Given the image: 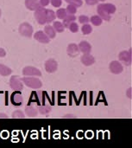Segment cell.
Listing matches in <instances>:
<instances>
[{
  "instance_id": "obj_1",
  "label": "cell",
  "mask_w": 132,
  "mask_h": 148,
  "mask_svg": "<svg viewBox=\"0 0 132 148\" xmlns=\"http://www.w3.org/2000/svg\"><path fill=\"white\" fill-rule=\"evenodd\" d=\"M116 6L112 3H99L97 7L98 15L102 18V20L110 21L112 15L116 12Z\"/></svg>"
},
{
  "instance_id": "obj_2",
  "label": "cell",
  "mask_w": 132,
  "mask_h": 148,
  "mask_svg": "<svg viewBox=\"0 0 132 148\" xmlns=\"http://www.w3.org/2000/svg\"><path fill=\"white\" fill-rule=\"evenodd\" d=\"M35 11V18L38 22L39 24L43 25L47 23V16H46V9L42 6L40 3L36 7V9L34 10Z\"/></svg>"
},
{
  "instance_id": "obj_3",
  "label": "cell",
  "mask_w": 132,
  "mask_h": 148,
  "mask_svg": "<svg viewBox=\"0 0 132 148\" xmlns=\"http://www.w3.org/2000/svg\"><path fill=\"white\" fill-rule=\"evenodd\" d=\"M21 81L23 82V83L27 87L33 88V89H38L42 87V81L36 77H22Z\"/></svg>"
},
{
  "instance_id": "obj_4",
  "label": "cell",
  "mask_w": 132,
  "mask_h": 148,
  "mask_svg": "<svg viewBox=\"0 0 132 148\" xmlns=\"http://www.w3.org/2000/svg\"><path fill=\"white\" fill-rule=\"evenodd\" d=\"M19 33L21 36L30 38L33 35V27L29 23H22L19 25L18 28Z\"/></svg>"
},
{
  "instance_id": "obj_5",
  "label": "cell",
  "mask_w": 132,
  "mask_h": 148,
  "mask_svg": "<svg viewBox=\"0 0 132 148\" xmlns=\"http://www.w3.org/2000/svg\"><path fill=\"white\" fill-rule=\"evenodd\" d=\"M10 87L11 89H13L14 91H22L23 89V84L22 83L21 79L18 78V76L13 75L10 77Z\"/></svg>"
},
{
  "instance_id": "obj_6",
  "label": "cell",
  "mask_w": 132,
  "mask_h": 148,
  "mask_svg": "<svg viewBox=\"0 0 132 148\" xmlns=\"http://www.w3.org/2000/svg\"><path fill=\"white\" fill-rule=\"evenodd\" d=\"M118 58L120 62L124 63L125 66H131V49L129 50H124L119 53Z\"/></svg>"
},
{
  "instance_id": "obj_7",
  "label": "cell",
  "mask_w": 132,
  "mask_h": 148,
  "mask_svg": "<svg viewBox=\"0 0 132 148\" xmlns=\"http://www.w3.org/2000/svg\"><path fill=\"white\" fill-rule=\"evenodd\" d=\"M22 75L25 76H42V72L35 67L27 66L22 69Z\"/></svg>"
},
{
  "instance_id": "obj_8",
  "label": "cell",
  "mask_w": 132,
  "mask_h": 148,
  "mask_svg": "<svg viewBox=\"0 0 132 148\" xmlns=\"http://www.w3.org/2000/svg\"><path fill=\"white\" fill-rule=\"evenodd\" d=\"M110 71L114 75H119L124 71V67L122 63L118 61H112L109 65Z\"/></svg>"
},
{
  "instance_id": "obj_9",
  "label": "cell",
  "mask_w": 132,
  "mask_h": 148,
  "mask_svg": "<svg viewBox=\"0 0 132 148\" xmlns=\"http://www.w3.org/2000/svg\"><path fill=\"white\" fill-rule=\"evenodd\" d=\"M58 69V63L54 59H48L45 62V69L48 73H54Z\"/></svg>"
},
{
  "instance_id": "obj_10",
  "label": "cell",
  "mask_w": 132,
  "mask_h": 148,
  "mask_svg": "<svg viewBox=\"0 0 132 148\" xmlns=\"http://www.w3.org/2000/svg\"><path fill=\"white\" fill-rule=\"evenodd\" d=\"M34 38L41 43H48L50 42V38L42 30L36 31L34 35Z\"/></svg>"
},
{
  "instance_id": "obj_11",
  "label": "cell",
  "mask_w": 132,
  "mask_h": 148,
  "mask_svg": "<svg viewBox=\"0 0 132 148\" xmlns=\"http://www.w3.org/2000/svg\"><path fill=\"white\" fill-rule=\"evenodd\" d=\"M67 55L71 57H76L79 56L80 54V49H79V47L76 43H70L67 48Z\"/></svg>"
},
{
  "instance_id": "obj_12",
  "label": "cell",
  "mask_w": 132,
  "mask_h": 148,
  "mask_svg": "<svg viewBox=\"0 0 132 148\" xmlns=\"http://www.w3.org/2000/svg\"><path fill=\"white\" fill-rule=\"evenodd\" d=\"M10 101L15 106H19L20 104L22 103L23 98H22V95H21L20 91H15L11 95V96H10Z\"/></svg>"
},
{
  "instance_id": "obj_13",
  "label": "cell",
  "mask_w": 132,
  "mask_h": 148,
  "mask_svg": "<svg viewBox=\"0 0 132 148\" xmlns=\"http://www.w3.org/2000/svg\"><path fill=\"white\" fill-rule=\"evenodd\" d=\"M79 49L83 54H90L92 51V45L87 41H81L79 45Z\"/></svg>"
},
{
  "instance_id": "obj_14",
  "label": "cell",
  "mask_w": 132,
  "mask_h": 148,
  "mask_svg": "<svg viewBox=\"0 0 132 148\" xmlns=\"http://www.w3.org/2000/svg\"><path fill=\"white\" fill-rule=\"evenodd\" d=\"M80 61L85 66H92L95 63V58L91 54H84L81 56Z\"/></svg>"
},
{
  "instance_id": "obj_15",
  "label": "cell",
  "mask_w": 132,
  "mask_h": 148,
  "mask_svg": "<svg viewBox=\"0 0 132 148\" xmlns=\"http://www.w3.org/2000/svg\"><path fill=\"white\" fill-rule=\"evenodd\" d=\"M52 110V107L48 102H45L44 104L42 105H38V111L42 114H48L49 112H51Z\"/></svg>"
},
{
  "instance_id": "obj_16",
  "label": "cell",
  "mask_w": 132,
  "mask_h": 148,
  "mask_svg": "<svg viewBox=\"0 0 132 148\" xmlns=\"http://www.w3.org/2000/svg\"><path fill=\"white\" fill-rule=\"evenodd\" d=\"M25 113H26V115L28 117H30V118H35L37 116L38 114V110L32 107V106H27L25 108Z\"/></svg>"
},
{
  "instance_id": "obj_17",
  "label": "cell",
  "mask_w": 132,
  "mask_h": 148,
  "mask_svg": "<svg viewBox=\"0 0 132 148\" xmlns=\"http://www.w3.org/2000/svg\"><path fill=\"white\" fill-rule=\"evenodd\" d=\"M44 32L45 34L50 38V39H54L56 36V31L54 30V29L53 28V26L51 25H46L44 28Z\"/></svg>"
},
{
  "instance_id": "obj_18",
  "label": "cell",
  "mask_w": 132,
  "mask_h": 148,
  "mask_svg": "<svg viewBox=\"0 0 132 148\" xmlns=\"http://www.w3.org/2000/svg\"><path fill=\"white\" fill-rule=\"evenodd\" d=\"M39 4L38 0H25V6L29 10H35Z\"/></svg>"
},
{
  "instance_id": "obj_19",
  "label": "cell",
  "mask_w": 132,
  "mask_h": 148,
  "mask_svg": "<svg viewBox=\"0 0 132 148\" xmlns=\"http://www.w3.org/2000/svg\"><path fill=\"white\" fill-rule=\"evenodd\" d=\"M76 20V16L74 15H67L66 17L63 19V26L65 28H68L69 24L72 23L73 22H75Z\"/></svg>"
},
{
  "instance_id": "obj_20",
  "label": "cell",
  "mask_w": 132,
  "mask_h": 148,
  "mask_svg": "<svg viewBox=\"0 0 132 148\" xmlns=\"http://www.w3.org/2000/svg\"><path fill=\"white\" fill-rule=\"evenodd\" d=\"M12 73V70L10 68L0 63V75L2 76H8Z\"/></svg>"
},
{
  "instance_id": "obj_21",
  "label": "cell",
  "mask_w": 132,
  "mask_h": 148,
  "mask_svg": "<svg viewBox=\"0 0 132 148\" xmlns=\"http://www.w3.org/2000/svg\"><path fill=\"white\" fill-rule=\"evenodd\" d=\"M46 16H47V23H49L54 21V19L56 17L55 12L53 10L46 9Z\"/></svg>"
},
{
  "instance_id": "obj_22",
  "label": "cell",
  "mask_w": 132,
  "mask_h": 148,
  "mask_svg": "<svg viewBox=\"0 0 132 148\" xmlns=\"http://www.w3.org/2000/svg\"><path fill=\"white\" fill-rule=\"evenodd\" d=\"M90 21L91 23L94 25V26H99L102 24L103 23V20L102 18L99 16H93L91 18H90Z\"/></svg>"
},
{
  "instance_id": "obj_23",
  "label": "cell",
  "mask_w": 132,
  "mask_h": 148,
  "mask_svg": "<svg viewBox=\"0 0 132 148\" xmlns=\"http://www.w3.org/2000/svg\"><path fill=\"white\" fill-rule=\"evenodd\" d=\"M53 28H54V30H55L56 32H58V33H61V32H63L64 29H65V27L63 26L62 23H61V22H54V23H53Z\"/></svg>"
},
{
  "instance_id": "obj_24",
  "label": "cell",
  "mask_w": 132,
  "mask_h": 148,
  "mask_svg": "<svg viewBox=\"0 0 132 148\" xmlns=\"http://www.w3.org/2000/svg\"><path fill=\"white\" fill-rule=\"evenodd\" d=\"M81 30H82V33L84 35H89L93 32V28L90 24L88 23H85L83 24L82 28H81Z\"/></svg>"
},
{
  "instance_id": "obj_25",
  "label": "cell",
  "mask_w": 132,
  "mask_h": 148,
  "mask_svg": "<svg viewBox=\"0 0 132 148\" xmlns=\"http://www.w3.org/2000/svg\"><path fill=\"white\" fill-rule=\"evenodd\" d=\"M67 15V11L65 9L63 8H61L59 10H57V11L55 12V16L59 18V19H64L66 17V16Z\"/></svg>"
},
{
  "instance_id": "obj_26",
  "label": "cell",
  "mask_w": 132,
  "mask_h": 148,
  "mask_svg": "<svg viewBox=\"0 0 132 148\" xmlns=\"http://www.w3.org/2000/svg\"><path fill=\"white\" fill-rule=\"evenodd\" d=\"M24 117H25V114L22 110H16L12 114V118L14 119H22Z\"/></svg>"
},
{
  "instance_id": "obj_27",
  "label": "cell",
  "mask_w": 132,
  "mask_h": 148,
  "mask_svg": "<svg viewBox=\"0 0 132 148\" xmlns=\"http://www.w3.org/2000/svg\"><path fill=\"white\" fill-rule=\"evenodd\" d=\"M66 11H67V15H74L77 12V7L72 5V4H68L66 9Z\"/></svg>"
},
{
  "instance_id": "obj_28",
  "label": "cell",
  "mask_w": 132,
  "mask_h": 148,
  "mask_svg": "<svg viewBox=\"0 0 132 148\" xmlns=\"http://www.w3.org/2000/svg\"><path fill=\"white\" fill-rule=\"evenodd\" d=\"M66 2L68 4H72L75 7H80L83 4V1L82 0H66Z\"/></svg>"
},
{
  "instance_id": "obj_29",
  "label": "cell",
  "mask_w": 132,
  "mask_h": 148,
  "mask_svg": "<svg viewBox=\"0 0 132 148\" xmlns=\"http://www.w3.org/2000/svg\"><path fill=\"white\" fill-rule=\"evenodd\" d=\"M68 29H69V30H70L71 32H73V33H76V32H78V31H79V25H78V23H77L73 22L72 23H70V24H69Z\"/></svg>"
},
{
  "instance_id": "obj_30",
  "label": "cell",
  "mask_w": 132,
  "mask_h": 148,
  "mask_svg": "<svg viewBox=\"0 0 132 148\" xmlns=\"http://www.w3.org/2000/svg\"><path fill=\"white\" fill-rule=\"evenodd\" d=\"M79 21H80V23L85 24V23H87L90 21V19H89V17H88L87 16L81 15V16H79Z\"/></svg>"
},
{
  "instance_id": "obj_31",
  "label": "cell",
  "mask_w": 132,
  "mask_h": 148,
  "mask_svg": "<svg viewBox=\"0 0 132 148\" xmlns=\"http://www.w3.org/2000/svg\"><path fill=\"white\" fill-rule=\"evenodd\" d=\"M50 1H51V4L54 7H60L62 3L61 0H50Z\"/></svg>"
},
{
  "instance_id": "obj_32",
  "label": "cell",
  "mask_w": 132,
  "mask_h": 148,
  "mask_svg": "<svg viewBox=\"0 0 132 148\" xmlns=\"http://www.w3.org/2000/svg\"><path fill=\"white\" fill-rule=\"evenodd\" d=\"M49 3H50V0H40V1H39V3H40L42 6H43V7L48 5Z\"/></svg>"
},
{
  "instance_id": "obj_33",
  "label": "cell",
  "mask_w": 132,
  "mask_h": 148,
  "mask_svg": "<svg viewBox=\"0 0 132 148\" xmlns=\"http://www.w3.org/2000/svg\"><path fill=\"white\" fill-rule=\"evenodd\" d=\"M98 0H86V3L88 4V5H94V4H97L98 3Z\"/></svg>"
},
{
  "instance_id": "obj_34",
  "label": "cell",
  "mask_w": 132,
  "mask_h": 148,
  "mask_svg": "<svg viewBox=\"0 0 132 148\" xmlns=\"http://www.w3.org/2000/svg\"><path fill=\"white\" fill-rule=\"evenodd\" d=\"M6 56V52L3 48H0V57H4Z\"/></svg>"
},
{
  "instance_id": "obj_35",
  "label": "cell",
  "mask_w": 132,
  "mask_h": 148,
  "mask_svg": "<svg viewBox=\"0 0 132 148\" xmlns=\"http://www.w3.org/2000/svg\"><path fill=\"white\" fill-rule=\"evenodd\" d=\"M126 95H127V96H128L130 99H131V88H130L128 89V91L126 92Z\"/></svg>"
},
{
  "instance_id": "obj_36",
  "label": "cell",
  "mask_w": 132,
  "mask_h": 148,
  "mask_svg": "<svg viewBox=\"0 0 132 148\" xmlns=\"http://www.w3.org/2000/svg\"><path fill=\"white\" fill-rule=\"evenodd\" d=\"M63 118H76V115L74 114H65Z\"/></svg>"
},
{
  "instance_id": "obj_37",
  "label": "cell",
  "mask_w": 132,
  "mask_h": 148,
  "mask_svg": "<svg viewBox=\"0 0 132 148\" xmlns=\"http://www.w3.org/2000/svg\"><path fill=\"white\" fill-rule=\"evenodd\" d=\"M0 118H8V115L5 114H3V113H0Z\"/></svg>"
},
{
  "instance_id": "obj_38",
  "label": "cell",
  "mask_w": 132,
  "mask_h": 148,
  "mask_svg": "<svg viewBox=\"0 0 132 148\" xmlns=\"http://www.w3.org/2000/svg\"><path fill=\"white\" fill-rule=\"evenodd\" d=\"M1 14H2V11H1V9H0V17H1Z\"/></svg>"
},
{
  "instance_id": "obj_39",
  "label": "cell",
  "mask_w": 132,
  "mask_h": 148,
  "mask_svg": "<svg viewBox=\"0 0 132 148\" xmlns=\"http://www.w3.org/2000/svg\"><path fill=\"white\" fill-rule=\"evenodd\" d=\"M98 1H105V0H98Z\"/></svg>"
}]
</instances>
